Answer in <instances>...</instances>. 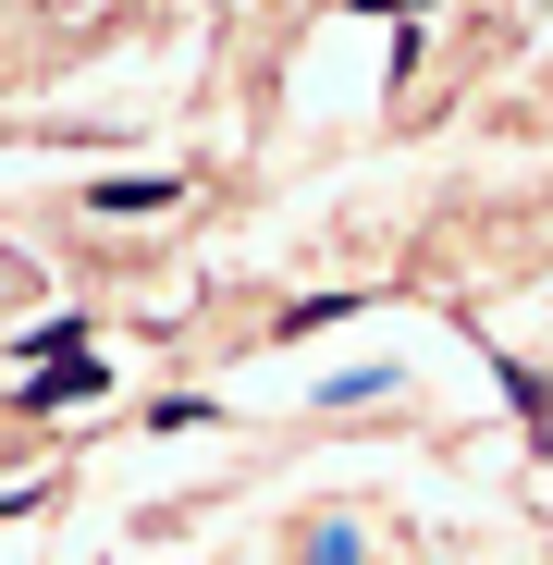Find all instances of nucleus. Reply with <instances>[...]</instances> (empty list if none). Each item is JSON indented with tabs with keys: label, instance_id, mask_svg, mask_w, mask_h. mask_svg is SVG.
<instances>
[{
	"label": "nucleus",
	"instance_id": "obj_1",
	"mask_svg": "<svg viewBox=\"0 0 553 565\" xmlns=\"http://www.w3.org/2000/svg\"><path fill=\"white\" fill-rule=\"evenodd\" d=\"M160 198H172L160 172H124V184H99V210H124V222H136V210H160Z\"/></svg>",
	"mask_w": 553,
	"mask_h": 565
},
{
	"label": "nucleus",
	"instance_id": "obj_2",
	"mask_svg": "<svg viewBox=\"0 0 553 565\" xmlns=\"http://www.w3.org/2000/svg\"><path fill=\"white\" fill-rule=\"evenodd\" d=\"M357 13H418V0H357Z\"/></svg>",
	"mask_w": 553,
	"mask_h": 565
}]
</instances>
